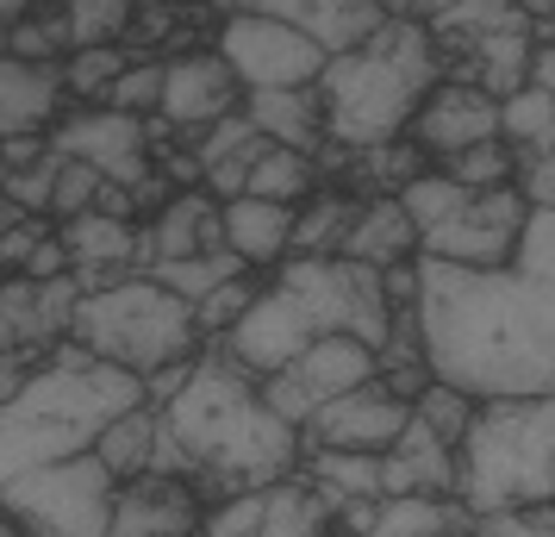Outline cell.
<instances>
[{"mask_svg":"<svg viewBox=\"0 0 555 537\" xmlns=\"http://www.w3.org/2000/svg\"><path fill=\"white\" fill-rule=\"evenodd\" d=\"M237 269H244V263H237L231 251H219V256H188V263H156L151 282L169 287V294L188 301V307H201V301H212L225 282H244Z\"/></svg>","mask_w":555,"mask_h":537,"instance_id":"f1b7e54d","label":"cell"},{"mask_svg":"<svg viewBox=\"0 0 555 537\" xmlns=\"http://www.w3.org/2000/svg\"><path fill=\"white\" fill-rule=\"evenodd\" d=\"M56 169H63V156L51 151L38 169H7L0 188H7V201L13 206H38V213H44V206H56Z\"/></svg>","mask_w":555,"mask_h":537,"instance_id":"ab89813d","label":"cell"},{"mask_svg":"<svg viewBox=\"0 0 555 537\" xmlns=\"http://www.w3.org/2000/svg\"><path fill=\"white\" fill-rule=\"evenodd\" d=\"M455 494L475 519L555 507V400H487L455 450Z\"/></svg>","mask_w":555,"mask_h":537,"instance_id":"5b68a950","label":"cell"},{"mask_svg":"<svg viewBox=\"0 0 555 537\" xmlns=\"http://www.w3.org/2000/svg\"><path fill=\"white\" fill-rule=\"evenodd\" d=\"M138 407H151L144 382L113 369V362L26 375V387L13 400H0V487L26 482L51 462L88 457Z\"/></svg>","mask_w":555,"mask_h":537,"instance_id":"3957f363","label":"cell"},{"mask_svg":"<svg viewBox=\"0 0 555 537\" xmlns=\"http://www.w3.org/2000/svg\"><path fill=\"white\" fill-rule=\"evenodd\" d=\"M418 350L462 400H555V213H530L505 269L418 256Z\"/></svg>","mask_w":555,"mask_h":537,"instance_id":"6da1fadb","label":"cell"},{"mask_svg":"<svg viewBox=\"0 0 555 537\" xmlns=\"http://www.w3.org/2000/svg\"><path fill=\"white\" fill-rule=\"evenodd\" d=\"M518 194L530 201V213H555V156H537L518 169Z\"/></svg>","mask_w":555,"mask_h":537,"instance_id":"b9f144b4","label":"cell"},{"mask_svg":"<svg viewBox=\"0 0 555 537\" xmlns=\"http://www.w3.org/2000/svg\"><path fill=\"white\" fill-rule=\"evenodd\" d=\"M156 263H188V256H219L225 251V206H212V194H176L156 213L151 226ZM151 263V269H156Z\"/></svg>","mask_w":555,"mask_h":537,"instance_id":"ac0fdd59","label":"cell"},{"mask_svg":"<svg viewBox=\"0 0 555 537\" xmlns=\"http://www.w3.org/2000/svg\"><path fill=\"white\" fill-rule=\"evenodd\" d=\"M56 156H76V163H94L106 181H119L131 194H156V176L144 169V119H126V113H81L51 138Z\"/></svg>","mask_w":555,"mask_h":537,"instance_id":"4fadbf2b","label":"cell"},{"mask_svg":"<svg viewBox=\"0 0 555 537\" xmlns=\"http://www.w3.org/2000/svg\"><path fill=\"white\" fill-rule=\"evenodd\" d=\"M462 519H455L443 500H430V494H405V500H380L375 512V532L369 537H450Z\"/></svg>","mask_w":555,"mask_h":537,"instance_id":"4dcf8cb0","label":"cell"},{"mask_svg":"<svg viewBox=\"0 0 555 537\" xmlns=\"http://www.w3.org/2000/svg\"><path fill=\"white\" fill-rule=\"evenodd\" d=\"M530 88L555 94V44H537V56H530Z\"/></svg>","mask_w":555,"mask_h":537,"instance_id":"ee69618b","label":"cell"},{"mask_svg":"<svg viewBox=\"0 0 555 537\" xmlns=\"http://www.w3.org/2000/svg\"><path fill=\"white\" fill-rule=\"evenodd\" d=\"M131 26V7L126 0H94V7H69L63 13V38L76 51H113V38Z\"/></svg>","mask_w":555,"mask_h":537,"instance_id":"836d02e7","label":"cell"},{"mask_svg":"<svg viewBox=\"0 0 555 537\" xmlns=\"http://www.w3.org/2000/svg\"><path fill=\"white\" fill-rule=\"evenodd\" d=\"M262 13H269V20H281V26L306 31V38H312L325 56L362 51V44H369V38L393 20L387 7H375V0H262Z\"/></svg>","mask_w":555,"mask_h":537,"instance_id":"2e32d148","label":"cell"},{"mask_svg":"<svg viewBox=\"0 0 555 537\" xmlns=\"http://www.w3.org/2000/svg\"><path fill=\"white\" fill-rule=\"evenodd\" d=\"M319 94H325V138L337 151H380L437 94V38L418 20L393 13L362 51L331 56Z\"/></svg>","mask_w":555,"mask_h":537,"instance_id":"277c9868","label":"cell"},{"mask_svg":"<svg viewBox=\"0 0 555 537\" xmlns=\"http://www.w3.org/2000/svg\"><path fill=\"white\" fill-rule=\"evenodd\" d=\"M250 307H256V287H250V282H225L212 301H201V307H194V332H201V337H206V332L231 337V325H237Z\"/></svg>","mask_w":555,"mask_h":537,"instance_id":"f35d334b","label":"cell"},{"mask_svg":"<svg viewBox=\"0 0 555 537\" xmlns=\"http://www.w3.org/2000/svg\"><path fill=\"white\" fill-rule=\"evenodd\" d=\"M69 269H76V263H69V251H63V238H44V244H38V251H31V263H26V282H63V276H69Z\"/></svg>","mask_w":555,"mask_h":537,"instance_id":"7bdbcfd3","label":"cell"},{"mask_svg":"<svg viewBox=\"0 0 555 537\" xmlns=\"http://www.w3.org/2000/svg\"><path fill=\"white\" fill-rule=\"evenodd\" d=\"M0 350H13V325H7V312H0Z\"/></svg>","mask_w":555,"mask_h":537,"instance_id":"c3c4849f","label":"cell"},{"mask_svg":"<svg viewBox=\"0 0 555 537\" xmlns=\"http://www.w3.org/2000/svg\"><path fill=\"white\" fill-rule=\"evenodd\" d=\"M412 400H400L387 382H369L312 412V450H344V457H393L400 437L412 432Z\"/></svg>","mask_w":555,"mask_h":537,"instance_id":"8fae6325","label":"cell"},{"mask_svg":"<svg viewBox=\"0 0 555 537\" xmlns=\"http://www.w3.org/2000/svg\"><path fill=\"white\" fill-rule=\"evenodd\" d=\"M250 119L275 151H300V156H319L325 144V94L319 88H287V94H250L244 106Z\"/></svg>","mask_w":555,"mask_h":537,"instance_id":"ffe728a7","label":"cell"},{"mask_svg":"<svg viewBox=\"0 0 555 537\" xmlns=\"http://www.w3.org/2000/svg\"><path fill=\"white\" fill-rule=\"evenodd\" d=\"M63 88H69V81H63V63L0 56V138H26L31 126H44Z\"/></svg>","mask_w":555,"mask_h":537,"instance_id":"44dd1931","label":"cell"},{"mask_svg":"<svg viewBox=\"0 0 555 537\" xmlns=\"http://www.w3.org/2000/svg\"><path fill=\"white\" fill-rule=\"evenodd\" d=\"M269 494H275V487H269ZM269 494H231L225 507L206 519L201 537H256L269 525Z\"/></svg>","mask_w":555,"mask_h":537,"instance_id":"8d00e7d4","label":"cell"},{"mask_svg":"<svg viewBox=\"0 0 555 537\" xmlns=\"http://www.w3.org/2000/svg\"><path fill=\"white\" fill-rule=\"evenodd\" d=\"M500 131H505V144L518 151V169L537 163V156H555V94H543V88L512 94L500 106Z\"/></svg>","mask_w":555,"mask_h":537,"instance_id":"484cf974","label":"cell"},{"mask_svg":"<svg viewBox=\"0 0 555 537\" xmlns=\"http://www.w3.org/2000/svg\"><path fill=\"white\" fill-rule=\"evenodd\" d=\"M487 537H555V507L543 512H505V519H480Z\"/></svg>","mask_w":555,"mask_h":537,"instance_id":"60d3db41","label":"cell"},{"mask_svg":"<svg viewBox=\"0 0 555 537\" xmlns=\"http://www.w3.org/2000/svg\"><path fill=\"white\" fill-rule=\"evenodd\" d=\"M312 188H319V163L300 151H269L256 156V169H250V194L256 201H275V206H294L300 213L306 201H312Z\"/></svg>","mask_w":555,"mask_h":537,"instance_id":"83f0119b","label":"cell"},{"mask_svg":"<svg viewBox=\"0 0 555 537\" xmlns=\"http://www.w3.org/2000/svg\"><path fill=\"white\" fill-rule=\"evenodd\" d=\"M119 487L126 482L88 450V457L51 462L26 482L0 487V512L31 525L38 537H106L113 512H119Z\"/></svg>","mask_w":555,"mask_h":537,"instance_id":"ba28073f","label":"cell"},{"mask_svg":"<svg viewBox=\"0 0 555 537\" xmlns=\"http://www.w3.org/2000/svg\"><path fill=\"white\" fill-rule=\"evenodd\" d=\"M393 201L405 206V219L418 226V244H425L430 231H437V226H450V219H455V213H462L468 201H475V194H468L462 181H450V176H437V169H425V176L412 181L405 194H393Z\"/></svg>","mask_w":555,"mask_h":537,"instance_id":"f546056e","label":"cell"},{"mask_svg":"<svg viewBox=\"0 0 555 537\" xmlns=\"http://www.w3.org/2000/svg\"><path fill=\"white\" fill-rule=\"evenodd\" d=\"M525 226H530V201L518 188L475 194L450 226H437L425 244H418V256L455 263V269H505V263L518 256V244H525Z\"/></svg>","mask_w":555,"mask_h":537,"instance_id":"30bf717a","label":"cell"},{"mask_svg":"<svg viewBox=\"0 0 555 537\" xmlns=\"http://www.w3.org/2000/svg\"><path fill=\"white\" fill-rule=\"evenodd\" d=\"M418 131V151H437V156H462L475 144H493L505 138L500 131V101L480 94L468 81H437V94L425 101V113L412 119Z\"/></svg>","mask_w":555,"mask_h":537,"instance_id":"5bb4252c","label":"cell"},{"mask_svg":"<svg viewBox=\"0 0 555 537\" xmlns=\"http://www.w3.org/2000/svg\"><path fill=\"white\" fill-rule=\"evenodd\" d=\"M312 344H319V325L300 312V301H294V294H281V287H262V294H256V307L231 325L225 357L237 362V369H250L256 382H262V375H287Z\"/></svg>","mask_w":555,"mask_h":537,"instance_id":"7c38bea8","label":"cell"},{"mask_svg":"<svg viewBox=\"0 0 555 537\" xmlns=\"http://www.w3.org/2000/svg\"><path fill=\"white\" fill-rule=\"evenodd\" d=\"M101 188H106V176L94 169V163L63 156V169H56V206H51V213H63V226H69V219H81V213H94Z\"/></svg>","mask_w":555,"mask_h":537,"instance_id":"d590c367","label":"cell"},{"mask_svg":"<svg viewBox=\"0 0 555 537\" xmlns=\"http://www.w3.org/2000/svg\"><path fill=\"white\" fill-rule=\"evenodd\" d=\"M69 337L94 362H113L138 382H151L156 369L194 362V350H201L194 307L176 301L169 287H156L151 276H131V282L106 287V294H81Z\"/></svg>","mask_w":555,"mask_h":537,"instance_id":"8992f818","label":"cell"},{"mask_svg":"<svg viewBox=\"0 0 555 537\" xmlns=\"http://www.w3.org/2000/svg\"><path fill=\"white\" fill-rule=\"evenodd\" d=\"M131 63H126V51L113 44V51H76L69 63H63V81L69 88H81V94H106L113 81L126 76Z\"/></svg>","mask_w":555,"mask_h":537,"instance_id":"74e56055","label":"cell"},{"mask_svg":"<svg viewBox=\"0 0 555 537\" xmlns=\"http://www.w3.org/2000/svg\"><path fill=\"white\" fill-rule=\"evenodd\" d=\"M219 56L231 76L244 81V94H287V88H319L331 56L306 31L269 20L262 7H237L219 31Z\"/></svg>","mask_w":555,"mask_h":537,"instance_id":"9c48e42d","label":"cell"},{"mask_svg":"<svg viewBox=\"0 0 555 537\" xmlns=\"http://www.w3.org/2000/svg\"><path fill=\"white\" fill-rule=\"evenodd\" d=\"M294 375H300V387L312 394V407H331V400H344L356 387L380 382V350H369L362 337H319V344L294 362Z\"/></svg>","mask_w":555,"mask_h":537,"instance_id":"e0dca14e","label":"cell"},{"mask_svg":"<svg viewBox=\"0 0 555 537\" xmlns=\"http://www.w3.org/2000/svg\"><path fill=\"white\" fill-rule=\"evenodd\" d=\"M237 88L244 81L231 76V63L219 51L176 56L169 81H163V119L169 126H225L237 113Z\"/></svg>","mask_w":555,"mask_h":537,"instance_id":"9a60e30c","label":"cell"},{"mask_svg":"<svg viewBox=\"0 0 555 537\" xmlns=\"http://www.w3.org/2000/svg\"><path fill=\"white\" fill-rule=\"evenodd\" d=\"M194 525H201V512L188 500V487H176L169 475H144L131 494H119L106 537H194Z\"/></svg>","mask_w":555,"mask_h":537,"instance_id":"d6986e66","label":"cell"},{"mask_svg":"<svg viewBox=\"0 0 555 537\" xmlns=\"http://www.w3.org/2000/svg\"><path fill=\"white\" fill-rule=\"evenodd\" d=\"M13 26H20V7H0V56L13 44Z\"/></svg>","mask_w":555,"mask_h":537,"instance_id":"f6af8a7d","label":"cell"},{"mask_svg":"<svg viewBox=\"0 0 555 537\" xmlns=\"http://www.w3.org/2000/svg\"><path fill=\"white\" fill-rule=\"evenodd\" d=\"M7 156H13V163H26V156H38V138H13V144H7Z\"/></svg>","mask_w":555,"mask_h":537,"instance_id":"bcb514c9","label":"cell"},{"mask_svg":"<svg viewBox=\"0 0 555 537\" xmlns=\"http://www.w3.org/2000/svg\"><path fill=\"white\" fill-rule=\"evenodd\" d=\"M188 462L219 475L225 487L269 494L294 475L300 432L262 407V387L250 382V369H237L231 357H212L194 362V382L181 387V400L163 407L156 469H188Z\"/></svg>","mask_w":555,"mask_h":537,"instance_id":"7a4b0ae2","label":"cell"},{"mask_svg":"<svg viewBox=\"0 0 555 537\" xmlns=\"http://www.w3.org/2000/svg\"><path fill=\"white\" fill-rule=\"evenodd\" d=\"M530 7H505V0H450V7H425V31L430 38H487V31H512L530 26Z\"/></svg>","mask_w":555,"mask_h":537,"instance_id":"4316f807","label":"cell"},{"mask_svg":"<svg viewBox=\"0 0 555 537\" xmlns=\"http://www.w3.org/2000/svg\"><path fill=\"white\" fill-rule=\"evenodd\" d=\"M543 26H550L543 31V44H555V7H543Z\"/></svg>","mask_w":555,"mask_h":537,"instance_id":"7dc6e473","label":"cell"},{"mask_svg":"<svg viewBox=\"0 0 555 537\" xmlns=\"http://www.w3.org/2000/svg\"><path fill=\"white\" fill-rule=\"evenodd\" d=\"M156 450H163V412H156V407L126 412V419H119V425L94 444V457H101L119 482H131V487L156 469Z\"/></svg>","mask_w":555,"mask_h":537,"instance_id":"d4e9b609","label":"cell"},{"mask_svg":"<svg viewBox=\"0 0 555 537\" xmlns=\"http://www.w3.org/2000/svg\"><path fill=\"white\" fill-rule=\"evenodd\" d=\"M294 231H300V213L294 206H275V201H244L225 206V251L237 263H281L294 251Z\"/></svg>","mask_w":555,"mask_h":537,"instance_id":"603a6c76","label":"cell"},{"mask_svg":"<svg viewBox=\"0 0 555 537\" xmlns=\"http://www.w3.org/2000/svg\"><path fill=\"white\" fill-rule=\"evenodd\" d=\"M350 263H362V269H375V276H387V269H405V256L418 263V226L405 219L400 201H375L356 213L350 238H344V251Z\"/></svg>","mask_w":555,"mask_h":537,"instance_id":"7402d4cb","label":"cell"},{"mask_svg":"<svg viewBox=\"0 0 555 537\" xmlns=\"http://www.w3.org/2000/svg\"><path fill=\"white\" fill-rule=\"evenodd\" d=\"M275 287L300 301V312L319 325V337H362L369 350H387L393 344L387 276L362 269L350 256H294L275 276Z\"/></svg>","mask_w":555,"mask_h":537,"instance_id":"52a82bcc","label":"cell"},{"mask_svg":"<svg viewBox=\"0 0 555 537\" xmlns=\"http://www.w3.org/2000/svg\"><path fill=\"white\" fill-rule=\"evenodd\" d=\"M325 500L331 494H319V487H306V482H281L275 494H269V525L256 537H319Z\"/></svg>","mask_w":555,"mask_h":537,"instance_id":"d6a6232c","label":"cell"},{"mask_svg":"<svg viewBox=\"0 0 555 537\" xmlns=\"http://www.w3.org/2000/svg\"><path fill=\"white\" fill-rule=\"evenodd\" d=\"M56 238H63V251H69L76 269H119V263H131L138 251L156 263L151 231H138L131 219H106V213H81V219H69Z\"/></svg>","mask_w":555,"mask_h":537,"instance_id":"cb8c5ba5","label":"cell"},{"mask_svg":"<svg viewBox=\"0 0 555 537\" xmlns=\"http://www.w3.org/2000/svg\"><path fill=\"white\" fill-rule=\"evenodd\" d=\"M163 81H169V63H131L126 76L106 88V106H113V113H126V119L163 113Z\"/></svg>","mask_w":555,"mask_h":537,"instance_id":"e575fe53","label":"cell"},{"mask_svg":"<svg viewBox=\"0 0 555 537\" xmlns=\"http://www.w3.org/2000/svg\"><path fill=\"white\" fill-rule=\"evenodd\" d=\"M443 176L462 181L468 194H500V188H518V151L505 138H493V144H475V151L450 156Z\"/></svg>","mask_w":555,"mask_h":537,"instance_id":"1f68e13d","label":"cell"}]
</instances>
